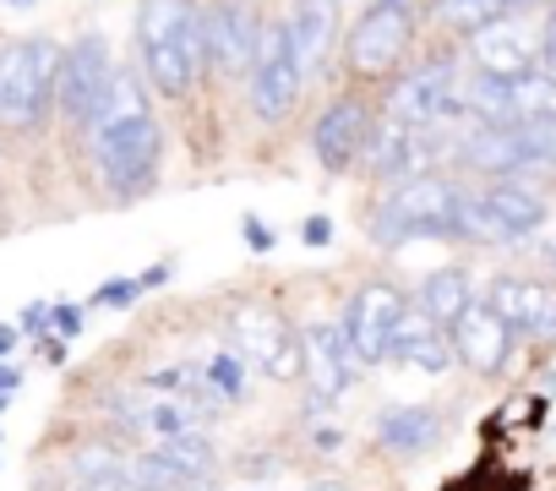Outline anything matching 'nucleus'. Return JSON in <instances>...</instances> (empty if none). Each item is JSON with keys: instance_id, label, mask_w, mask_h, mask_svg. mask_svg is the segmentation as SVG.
Returning a JSON list of instances; mask_svg holds the SVG:
<instances>
[{"instance_id": "obj_15", "label": "nucleus", "mask_w": 556, "mask_h": 491, "mask_svg": "<svg viewBox=\"0 0 556 491\" xmlns=\"http://www.w3.org/2000/svg\"><path fill=\"white\" fill-rule=\"evenodd\" d=\"M480 301L513 328V339H534V344H540V339H556V285L502 274V279L485 285Z\"/></svg>"}, {"instance_id": "obj_26", "label": "nucleus", "mask_w": 556, "mask_h": 491, "mask_svg": "<svg viewBox=\"0 0 556 491\" xmlns=\"http://www.w3.org/2000/svg\"><path fill=\"white\" fill-rule=\"evenodd\" d=\"M202 382H207V393H213V399L235 404V399L245 393V382H251V366H245L235 350H224V355H213V361L202 366Z\"/></svg>"}, {"instance_id": "obj_17", "label": "nucleus", "mask_w": 556, "mask_h": 491, "mask_svg": "<svg viewBox=\"0 0 556 491\" xmlns=\"http://www.w3.org/2000/svg\"><path fill=\"white\" fill-rule=\"evenodd\" d=\"M207 39H213V72H229V77H251L256 66V50H262V17L251 0H218L207 12Z\"/></svg>"}, {"instance_id": "obj_13", "label": "nucleus", "mask_w": 556, "mask_h": 491, "mask_svg": "<svg viewBox=\"0 0 556 491\" xmlns=\"http://www.w3.org/2000/svg\"><path fill=\"white\" fill-rule=\"evenodd\" d=\"M371 126H377V115H371V99L366 93H339L323 115H317V126H312V153H317V164L323 169H350V164H361V153H366V142H371Z\"/></svg>"}, {"instance_id": "obj_20", "label": "nucleus", "mask_w": 556, "mask_h": 491, "mask_svg": "<svg viewBox=\"0 0 556 491\" xmlns=\"http://www.w3.org/2000/svg\"><path fill=\"white\" fill-rule=\"evenodd\" d=\"M469 50H475V72H491V77L540 72V34H529L523 17H502V23L480 28L469 39Z\"/></svg>"}, {"instance_id": "obj_40", "label": "nucleus", "mask_w": 556, "mask_h": 491, "mask_svg": "<svg viewBox=\"0 0 556 491\" xmlns=\"http://www.w3.org/2000/svg\"><path fill=\"white\" fill-rule=\"evenodd\" d=\"M545 23H556V0H551V12H545Z\"/></svg>"}, {"instance_id": "obj_37", "label": "nucleus", "mask_w": 556, "mask_h": 491, "mask_svg": "<svg viewBox=\"0 0 556 491\" xmlns=\"http://www.w3.org/2000/svg\"><path fill=\"white\" fill-rule=\"evenodd\" d=\"M540 257H545V263L556 268V235H545V246H540Z\"/></svg>"}, {"instance_id": "obj_11", "label": "nucleus", "mask_w": 556, "mask_h": 491, "mask_svg": "<svg viewBox=\"0 0 556 491\" xmlns=\"http://www.w3.org/2000/svg\"><path fill=\"white\" fill-rule=\"evenodd\" d=\"M355 350H350V333H344V323H306L301 328V382H306V393H312V410H328V404H339L344 393H350V382H355Z\"/></svg>"}, {"instance_id": "obj_28", "label": "nucleus", "mask_w": 556, "mask_h": 491, "mask_svg": "<svg viewBox=\"0 0 556 491\" xmlns=\"http://www.w3.org/2000/svg\"><path fill=\"white\" fill-rule=\"evenodd\" d=\"M50 333H55V339H77V333H83V306L55 301V306H50Z\"/></svg>"}, {"instance_id": "obj_16", "label": "nucleus", "mask_w": 556, "mask_h": 491, "mask_svg": "<svg viewBox=\"0 0 556 491\" xmlns=\"http://www.w3.org/2000/svg\"><path fill=\"white\" fill-rule=\"evenodd\" d=\"M458 164L475 169V175H485V180H529V175H551V169L529 153V142H523L518 126H480V131H469V137L458 142Z\"/></svg>"}, {"instance_id": "obj_27", "label": "nucleus", "mask_w": 556, "mask_h": 491, "mask_svg": "<svg viewBox=\"0 0 556 491\" xmlns=\"http://www.w3.org/2000/svg\"><path fill=\"white\" fill-rule=\"evenodd\" d=\"M518 131H523L529 153H534L545 169H556V121H523Z\"/></svg>"}, {"instance_id": "obj_29", "label": "nucleus", "mask_w": 556, "mask_h": 491, "mask_svg": "<svg viewBox=\"0 0 556 491\" xmlns=\"http://www.w3.org/2000/svg\"><path fill=\"white\" fill-rule=\"evenodd\" d=\"M142 295V285L137 279H115V285H104L99 295H93V306H131Z\"/></svg>"}, {"instance_id": "obj_19", "label": "nucleus", "mask_w": 556, "mask_h": 491, "mask_svg": "<svg viewBox=\"0 0 556 491\" xmlns=\"http://www.w3.org/2000/svg\"><path fill=\"white\" fill-rule=\"evenodd\" d=\"M285 34H290L301 72L323 77L333 66V45H339V0H295L285 17Z\"/></svg>"}, {"instance_id": "obj_7", "label": "nucleus", "mask_w": 556, "mask_h": 491, "mask_svg": "<svg viewBox=\"0 0 556 491\" xmlns=\"http://www.w3.org/2000/svg\"><path fill=\"white\" fill-rule=\"evenodd\" d=\"M229 350L245 366H262L273 382H295L301 377V333L273 306H235L229 312Z\"/></svg>"}, {"instance_id": "obj_32", "label": "nucleus", "mask_w": 556, "mask_h": 491, "mask_svg": "<svg viewBox=\"0 0 556 491\" xmlns=\"http://www.w3.org/2000/svg\"><path fill=\"white\" fill-rule=\"evenodd\" d=\"M301 240H306V246H328V240H333V224H328L323 213H312V218L301 224Z\"/></svg>"}, {"instance_id": "obj_34", "label": "nucleus", "mask_w": 556, "mask_h": 491, "mask_svg": "<svg viewBox=\"0 0 556 491\" xmlns=\"http://www.w3.org/2000/svg\"><path fill=\"white\" fill-rule=\"evenodd\" d=\"M169 274H175L169 263H153L148 274H137V285H142V290H159V285H169Z\"/></svg>"}, {"instance_id": "obj_18", "label": "nucleus", "mask_w": 556, "mask_h": 491, "mask_svg": "<svg viewBox=\"0 0 556 491\" xmlns=\"http://www.w3.org/2000/svg\"><path fill=\"white\" fill-rule=\"evenodd\" d=\"M447 339H453V355L469 366V372H502L507 366V355H513V328L485 306V301H469L458 317H453V328H447Z\"/></svg>"}, {"instance_id": "obj_22", "label": "nucleus", "mask_w": 556, "mask_h": 491, "mask_svg": "<svg viewBox=\"0 0 556 491\" xmlns=\"http://www.w3.org/2000/svg\"><path fill=\"white\" fill-rule=\"evenodd\" d=\"M442 437V415L431 404H399L377 420V442L388 453H426Z\"/></svg>"}, {"instance_id": "obj_10", "label": "nucleus", "mask_w": 556, "mask_h": 491, "mask_svg": "<svg viewBox=\"0 0 556 491\" xmlns=\"http://www.w3.org/2000/svg\"><path fill=\"white\" fill-rule=\"evenodd\" d=\"M458 110H464V77L453 72V61H431L393 83L382 115H393L404 126H447Z\"/></svg>"}, {"instance_id": "obj_25", "label": "nucleus", "mask_w": 556, "mask_h": 491, "mask_svg": "<svg viewBox=\"0 0 556 491\" xmlns=\"http://www.w3.org/2000/svg\"><path fill=\"white\" fill-rule=\"evenodd\" d=\"M66 475L77 480V491H88V486H115V480H126V458H121L115 448H83V453L66 458Z\"/></svg>"}, {"instance_id": "obj_21", "label": "nucleus", "mask_w": 556, "mask_h": 491, "mask_svg": "<svg viewBox=\"0 0 556 491\" xmlns=\"http://www.w3.org/2000/svg\"><path fill=\"white\" fill-rule=\"evenodd\" d=\"M388 361H399V366H409V372H447L458 355H453V339H447L442 323H431L420 306H404Z\"/></svg>"}, {"instance_id": "obj_33", "label": "nucleus", "mask_w": 556, "mask_h": 491, "mask_svg": "<svg viewBox=\"0 0 556 491\" xmlns=\"http://www.w3.org/2000/svg\"><path fill=\"white\" fill-rule=\"evenodd\" d=\"M17 382H23V366H12V361H0V410H7V399L17 393Z\"/></svg>"}, {"instance_id": "obj_36", "label": "nucleus", "mask_w": 556, "mask_h": 491, "mask_svg": "<svg viewBox=\"0 0 556 491\" xmlns=\"http://www.w3.org/2000/svg\"><path fill=\"white\" fill-rule=\"evenodd\" d=\"M339 442H344V431H333V426L317 431V448H339Z\"/></svg>"}, {"instance_id": "obj_3", "label": "nucleus", "mask_w": 556, "mask_h": 491, "mask_svg": "<svg viewBox=\"0 0 556 491\" xmlns=\"http://www.w3.org/2000/svg\"><path fill=\"white\" fill-rule=\"evenodd\" d=\"M61 45L55 39H17L0 50V126L28 131L55 110V83H61Z\"/></svg>"}, {"instance_id": "obj_14", "label": "nucleus", "mask_w": 556, "mask_h": 491, "mask_svg": "<svg viewBox=\"0 0 556 491\" xmlns=\"http://www.w3.org/2000/svg\"><path fill=\"white\" fill-rule=\"evenodd\" d=\"M404 306H409V301H404L393 285H366V290H355V301H350V312H344V333H350V350H355L361 366H382V361H388Z\"/></svg>"}, {"instance_id": "obj_2", "label": "nucleus", "mask_w": 556, "mask_h": 491, "mask_svg": "<svg viewBox=\"0 0 556 491\" xmlns=\"http://www.w3.org/2000/svg\"><path fill=\"white\" fill-rule=\"evenodd\" d=\"M464 186L447 175H415L399 180L388 191V202L371 218V240L377 246H404V240H458V218H464Z\"/></svg>"}, {"instance_id": "obj_39", "label": "nucleus", "mask_w": 556, "mask_h": 491, "mask_svg": "<svg viewBox=\"0 0 556 491\" xmlns=\"http://www.w3.org/2000/svg\"><path fill=\"white\" fill-rule=\"evenodd\" d=\"M312 491H344V486H333V480H323V486H312Z\"/></svg>"}, {"instance_id": "obj_31", "label": "nucleus", "mask_w": 556, "mask_h": 491, "mask_svg": "<svg viewBox=\"0 0 556 491\" xmlns=\"http://www.w3.org/2000/svg\"><path fill=\"white\" fill-rule=\"evenodd\" d=\"M240 229H245V246H251V252H273V229H267L256 213H245V224H240Z\"/></svg>"}, {"instance_id": "obj_4", "label": "nucleus", "mask_w": 556, "mask_h": 491, "mask_svg": "<svg viewBox=\"0 0 556 491\" xmlns=\"http://www.w3.org/2000/svg\"><path fill=\"white\" fill-rule=\"evenodd\" d=\"M93 164H99V180H104L110 197H142L159 180V164H164V126L153 115H142V121L99 131Z\"/></svg>"}, {"instance_id": "obj_5", "label": "nucleus", "mask_w": 556, "mask_h": 491, "mask_svg": "<svg viewBox=\"0 0 556 491\" xmlns=\"http://www.w3.org/2000/svg\"><path fill=\"white\" fill-rule=\"evenodd\" d=\"M551 207L529 180H491L485 191L464 197V218H458V240H523L534 229H545Z\"/></svg>"}, {"instance_id": "obj_9", "label": "nucleus", "mask_w": 556, "mask_h": 491, "mask_svg": "<svg viewBox=\"0 0 556 491\" xmlns=\"http://www.w3.org/2000/svg\"><path fill=\"white\" fill-rule=\"evenodd\" d=\"M301 88H306V72H301V61H295V50H290L285 23H262V50H256L251 88H245L251 115L267 121V126H278V121L301 104Z\"/></svg>"}, {"instance_id": "obj_23", "label": "nucleus", "mask_w": 556, "mask_h": 491, "mask_svg": "<svg viewBox=\"0 0 556 491\" xmlns=\"http://www.w3.org/2000/svg\"><path fill=\"white\" fill-rule=\"evenodd\" d=\"M142 115H153V110H148V88H142V77L126 72V66H115V77H110L99 110L88 115V137H99V131H110V126H126V121H142Z\"/></svg>"}, {"instance_id": "obj_12", "label": "nucleus", "mask_w": 556, "mask_h": 491, "mask_svg": "<svg viewBox=\"0 0 556 491\" xmlns=\"http://www.w3.org/2000/svg\"><path fill=\"white\" fill-rule=\"evenodd\" d=\"M115 77V61H110V39L104 34H83L66 55H61V83H55V110L72 121V126H88V115L99 110L104 88Z\"/></svg>"}, {"instance_id": "obj_1", "label": "nucleus", "mask_w": 556, "mask_h": 491, "mask_svg": "<svg viewBox=\"0 0 556 491\" xmlns=\"http://www.w3.org/2000/svg\"><path fill=\"white\" fill-rule=\"evenodd\" d=\"M137 50H142V77L153 83V93L186 99L213 72L207 7H197V0H142Z\"/></svg>"}, {"instance_id": "obj_6", "label": "nucleus", "mask_w": 556, "mask_h": 491, "mask_svg": "<svg viewBox=\"0 0 556 491\" xmlns=\"http://www.w3.org/2000/svg\"><path fill=\"white\" fill-rule=\"evenodd\" d=\"M415 17L420 7H393V0H371L355 17L350 39H344V66L355 77H393L415 45Z\"/></svg>"}, {"instance_id": "obj_35", "label": "nucleus", "mask_w": 556, "mask_h": 491, "mask_svg": "<svg viewBox=\"0 0 556 491\" xmlns=\"http://www.w3.org/2000/svg\"><path fill=\"white\" fill-rule=\"evenodd\" d=\"M12 350H17V328H12V323H0V361H7Z\"/></svg>"}, {"instance_id": "obj_38", "label": "nucleus", "mask_w": 556, "mask_h": 491, "mask_svg": "<svg viewBox=\"0 0 556 491\" xmlns=\"http://www.w3.org/2000/svg\"><path fill=\"white\" fill-rule=\"evenodd\" d=\"M88 491H137L131 480H115V486H88Z\"/></svg>"}, {"instance_id": "obj_30", "label": "nucleus", "mask_w": 556, "mask_h": 491, "mask_svg": "<svg viewBox=\"0 0 556 491\" xmlns=\"http://www.w3.org/2000/svg\"><path fill=\"white\" fill-rule=\"evenodd\" d=\"M17 333H28V339H45V333H50V301H34V306H23V317H17Z\"/></svg>"}, {"instance_id": "obj_8", "label": "nucleus", "mask_w": 556, "mask_h": 491, "mask_svg": "<svg viewBox=\"0 0 556 491\" xmlns=\"http://www.w3.org/2000/svg\"><path fill=\"white\" fill-rule=\"evenodd\" d=\"M213 469H218V448H213V437H202V431L153 442L148 453H131V458H126V480H131L137 491H191V486H202Z\"/></svg>"}, {"instance_id": "obj_24", "label": "nucleus", "mask_w": 556, "mask_h": 491, "mask_svg": "<svg viewBox=\"0 0 556 491\" xmlns=\"http://www.w3.org/2000/svg\"><path fill=\"white\" fill-rule=\"evenodd\" d=\"M475 295H469V274L464 268H442V274H431L426 285H420V312L431 317V323H442V328H453V317L469 306Z\"/></svg>"}]
</instances>
